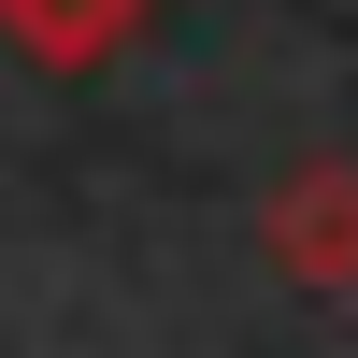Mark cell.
Segmentation results:
<instances>
[{"label":"cell","mask_w":358,"mask_h":358,"mask_svg":"<svg viewBox=\"0 0 358 358\" xmlns=\"http://www.w3.org/2000/svg\"><path fill=\"white\" fill-rule=\"evenodd\" d=\"M258 258H273L301 301H358V158H301L258 201Z\"/></svg>","instance_id":"obj_1"},{"label":"cell","mask_w":358,"mask_h":358,"mask_svg":"<svg viewBox=\"0 0 358 358\" xmlns=\"http://www.w3.org/2000/svg\"><path fill=\"white\" fill-rule=\"evenodd\" d=\"M158 15L172 0H0V43H15L29 72H101V57H129Z\"/></svg>","instance_id":"obj_2"}]
</instances>
